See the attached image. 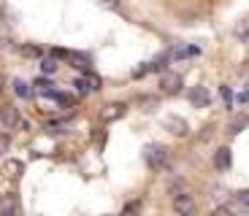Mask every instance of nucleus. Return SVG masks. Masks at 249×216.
I'll return each instance as SVG.
<instances>
[{
    "label": "nucleus",
    "mask_w": 249,
    "mask_h": 216,
    "mask_svg": "<svg viewBox=\"0 0 249 216\" xmlns=\"http://www.w3.org/2000/svg\"><path fill=\"white\" fill-rule=\"evenodd\" d=\"M143 157H146V165L155 167V170H160V167L168 165V151H165L162 146H146Z\"/></svg>",
    "instance_id": "1"
},
{
    "label": "nucleus",
    "mask_w": 249,
    "mask_h": 216,
    "mask_svg": "<svg viewBox=\"0 0 249 216\" xmlns=\"http://www.w3.org/2000/svg\"><path fill=\"white\" fill-rule=\"evenodd\" d=\"M0 122H3V127H6V130L19 127L22 116H19V108H17V105H11V103H3V105H0Z\"/></svg>",
    "instance_id": "2"
},
{
    "label": "nucleus",
    "mask_w": 249,
    "mask_h": 216,
    "mask_svg": "<svg viewBox=\"0 0 249 216\" xmlns=\"http://www.w3.org/2000/svg\"><path fill=\"white\" fill-rule=\"evenodd\" d=\"M174 211H176V216H195L198 205H195V200L190 198V195H176L174 198Z\"/></svg>",
    "instance_id": "3"
},
{
    "label": "nucleus",
    "mask_w": 249,
    "mask_h": 216,
    "mask_svg": "<svg viewBox=\"0 0 249 216\" xmlns=\"http://www.w3.org/2000/svg\"><path fill=\"white\" fill-rule=\"evenodd\" d=\"M0 216H19V198L17 195H3L0 198Z\"/></svg>",
    "instance_id": "4"
},
{
    "label": "nucleus",
    "mask_w": 249,
    "mask_h": 216,
    "mask_svg": "<svg viewBox=\"0 0 249 216\" xmlns=\"http://www.w3.org/2000/svg\"><path fill=\"white\" fill-rule=\"evenodd\" d=\"M160 89H162V92H168V95L179 92V89H181V76L179 73H162Z\"/></svg>",
    "instance_id": "5"
},
{
    "label": "nucleus",
    "mask_w": 249,
    "mask_h": 216,
    "mask_svg": "<svg viewBox=\"0 0 249 216\" xmlns=\"http://www.w3.org/2000/svg\"><path fill=\"white\" fill-rule=\"evenodd\" d=\"M233 214H244V216H249V189H244V192H236L233 195Z\"/></svg>",
    "instance_id": "6"
},
{
    "label": "nucleus",
    "mask_w": 249,
    "mask_h": 216,
    "mask_svg": "<svg viewBox=\"0 0 249 216\" xmlns=\"http://www.w3.org/2000/svg\"><path fill=\"white\" fill-rule=\"evenodd\" d=\"M209 89H206V86H195L193 92H190V103L195 105V108H206V105H209Z\"/></svg>",
    "instance_id": "7"
},
{
    "label": "nucleus",
    "mask_w": 249,
    "mask_h": 216,
    "mask_svg": "<svg viewBox=\"0 0 249 216\" xmlns=\"http://www.w3.org/2000/svg\"><path fill=\"white\" fill-rule=\"evenodd\" d=\"M165 127H168L174 135H187V133H190L187 122H184V119H179V116H168V119H165Z\"/></svg>",
    "instance_id": "8"
},
{
    "label": "nucleus",
    "mask_w": 249,
    "mask_h": 216,
    "mask_svg": "<svg viewBox=\"0 0 249 216\" xmlns=\"http://www.w3.org/2000/svg\"><path fill=\"white\" fill-rule=\"evenodd\" d=\"M124 103H108L106 108H103V119L106 122H111V119H119V116H124Z\"/></svg>",
    "instance_id": "9"
},
{
    "label": "nucleus",
    "mask_w": 249,
    "mask_h": 216,
    "mask_svg": "<svg viewBox=\"0 0 249 216\" xmlns=\"http://www.w3.org/2000/svg\"><path fill=\"white\" fill-rule=\"evenodd\" d=\"M231 162H233V157H231V149H217V154H214V165L219 167V170H228L231 167Z\"/></svg>",
    "instance_id": "10"
},
{
    "label": "nucleus",
    "mask_w": 249,
    "mask_h": 216,
    "mask_svg": "<svg viewBox=\"0 0 249 216\" xmlns=\"http://www.w3.org/2000/svg\"><path fill=\"white\" fill-rule=\"evenodd\" d=\"M68 60L73 62V68H79V70H89V57H84V54H76V51H68Z\"/></svg>",
    "instance_id": "11"
},
{
    "label": "nucleus",
    "mask_w": 249,
    "mask_h": 216,
    "mask_svg": "<svg viewBox=\"0 0 249 216\" xmlns=\"http://www.w3.org/2000/svg\"><path fill=\"white\" fill-rule=\"evenodd\" d=\"M14 92H17L19 98H25V100H30V98H33V89H30V86H27L22 79H17V81H14Z\"/></svg>",
    "instance_id": "12"
},
{
    "label": "nucleus",
    "mask_w": 249,
    "mask_h": 216,
    "mask_svg": "<svg viewBox=\"0 0 249 216\" xmlns=\"http://www.w3.org/2000/svg\"><path fill=\"white\" fill-rule=\"evenodd\" d=\"M247 124H249V116H244V114H241V116H236V119L231 122V133H241Z\"/></svg>",
    "instance_id": "13"
},
{
    "label": "nucleus",
    "mask_w": 249,
    "mask_h": 216,
    "mask_svg": "<svg viewBox=\"0 0 249 216\" xmlns=\"http://www.w3.org/2000/svg\"><path fill=\"white\" fill-rule=\"evenodd\" d=\"M84 81H87L89 92H98V89H100V79H98V76H92V73H89V76H84Z\"/></svg>",
    "instance_id": "14"
},
{
    "label": "nucleus",
    "mask_w": 249,
    "mask_h": 216,
    "mask_svg": "<svg viewBox=\"0 0 249 216\" xmlns=\"http://www.w3.org/2000/svg\"><path fill=\"white\" fill-rule=\"evenodd\" d=\"M6 167H8V170H11V176H19V173L25 170V165H22V162H17V160L6 162Z\"/></svg>",
    "instance_id": "15"
},
{
    "label": "nucleus",
    "mask_w": 249,
    "mask_h": 216,
    "mask_svg": "<svg viewBox=\"0 0 249 216\" xmlns=\"http://www.w3.org/2000/svg\"><path fill=\"white\" fill-rule=\"evenodd\" d=\"M212 216H236V214H233L231 205H219V208H214V211H212Z\"/></svg>",
    "instance_id": "16"
},
{
    "label": "nucleus",
    "mask_w": 249,
    "mask_h": 216,
    "mask_svg": "<svg viewBox=\"0 0 249 216\" xmlns=\"http://www.w3.org/2000/svg\"><path fill=\"white\" fill-rule=\"evenodd\" d=\"M41 70H44V73H54V70H57V62H54V60H44V62H41Z\"/></svg>",
    "instance_id": "17"
},
{
    "label": "nucleus",
    "mask_w": 249,
    "mask_h": 216,
    "mask_svg": "<svg viewBox=\"0 0 249 216\" xmlns=\"http://www.w3.org/2000/svg\"><path fill=\"white\" fill-rule=\"evenodd\" d=\"M22 54L25 57H41V49H36V46H22Z\"/></svg>",
    "instance_id": "18"
},
{
    "label": "nucleus",
    "mask_w": 249,
    "mask_h": 216,
    "mask_svg": "<svg viewBox=\"0 0 249 216\" xmlns=\"http://www.w3.org/2000/svg\"><path fill=\"white\" fill-rule=\"evenodd\" d=\"M219 95H222L225 105H231V103H233V95H231V89H228V86H219Z\"/></svg>",
    "instance_id": "19"
},
{
    "label": "nucleus",
    "mask_w": 249,
    "mask_h": 216,
    "mask_svg": "<svg viewBox=\"0 0 249 216\" xmlns=\"http://www.w3.org/2000/svg\"><path fill=\"white\" fill-rule=\"evenodd\" d=\"M138 208H141V203H130L127 208L122 211V216H136V214H138Z\"/></svg>",
    "instance_id": "20"
},
{
    "label": "nucleus",
    "mask_w": 249,
    "mask_h": 216,
    "mask_svg": "<svg viewBox=\"0 0 249 216\" xmlns=\"http://www.w3.org/2000/svg\"><path fill=\"white\" fill-rule=\"evenodd\" d=\"M8 146H11V138L0 133V154H3V151H8Z\"/></svg>",
    "instance_id": "21"
},
{
    "label": "nucleus",
    "mask_w": 249,
    "mask_h": 216,
    "mask_svg": "<svg viewBox=\"0 0 249 216\" xmlns=\"http://www.w3.org/2000/svg\"><path fill=\"white\" fill-rule=\"evenodd\" d=\"M100 3H103V6H114V8H117L122 0H100Z\"/></svg>",
    "instance_id": "22"
},
{
    "label": "nucleus",
    "mask_w": 249,
    "mask_h": 216,
    "mask_svg": "<svg viewBox=\"0 0 249 216\" xmlns=\"http://www.w3.org/2000/svg\"><path fill=\"white\" fill-rule=\"evenodd\" d=\"M238 100H241V103H247V100H249V89H247V92H241V95H238Z\"/></svg>",
    "instance_id": "23"
},
{
    "label": "nucleus",
    "mask_w": 249,
    "mask_h": 216,
    "mask_svg": "<svg viewBox=\"0 0 249 216\" xmlns=\"http://www.w3.org/2000/svg\"><path fill=\"white\" fill-rule=\"evenodd\" d=\"M3 84H6V81H3V73H0V92H3Z\"/></svg>",
    "instance_id": "24"
}]
</instances>
